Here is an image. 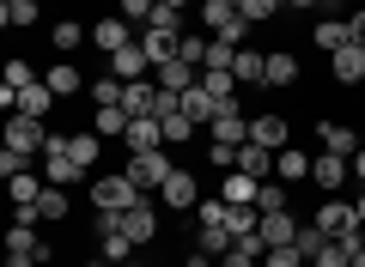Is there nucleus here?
<instances>
[{
    "label": "nucleus",
    "instance_id": "nucleus-1",
    "mask_svg": "<svg viewBox=\"0 0 365 267\" xmlns=\"http://www.w3.org/2000/svg\"><path fill=\"white\" fill-rule=\"evenodd\" d=\"M134 201H146V194L134 189L128 170H122V177H98V182H91V206H98V213H128Z\"/></svg>",
    "mask_w": 365,
    "mask_h": 267
},
{
    "label": "nucleus",
    "instance_id": "nucleus-2",
    "mask_svg": "<svg viewBox=\"0 0 365 267\" xmlns=\"http://www.w3.org/2000/svg\"><path fill=\"white\" fill-rule=\"evenodd\" d=\"M98 255H104V261H116V267L140 255V243L122 231V213H98Z\"/></svg>",
    "mask_w": 365,
    "mask_h": 267
},
{
    "label": "nucleus",
    "instance_id": "nucleus-3",
    "mask_svg": "<svg viewBox=\"0 0 365 267\" xmlns=\"http://www.w3.org/2000/svg\"><path fill=\"white\" fill-rule=\"evenodd\" d=\"M170 146H158V152H128V177H134V189L140 194H153V189H165V177H170Z\"/></svg>",
    "mask_w": 365,
    "mask_h": 267
},
{
    "label": "nucleus",
    "instance_id": "nucleus-4",
    "mask_svg": "<svg viewBox=\"0 0 365 267\" xmlns=\"http://www.w3.org/2000/svg\"><path fill=\"white\" fill-rule=\"evenodd\" d=\"M37 158H43V182H55V189H67V182H91V170H79L73 152H67V134H55L49 152H37Z\"/></svg>",
    "mask_w": 365,
    "mask_h": 267
},
{
    "label": "nucleus",
    "instance_id": "nucleus-5",
    "mask_svg": "<svg viewBox=\"0 0 365 267\" xmlns=\"http://www.w3.org/2000/svg\"><path fill=\"white\" fill-rule=\"evenodd\" d=\"M311 225L323 231V237H353V243H359V206H353V201H323L311 213Z\"/></svg>",
    "mask_w": 365,
    "mask_h": 267
},
{
    "label": "nucleus",
    "instance_id": "nucleus-6",
    "mask_svg": "<svg viewBox=\"0 0 365 267\" xmlns=\"http://www.w3.org/2000/svg\"><path fill=\"white\" fill-rule=\"evenodd\" d=\"M43 261H49V243L37 237V225L6 231V267H43Z\"/></svg>",
    "mask_w": 365,
    "mask_h": 267
},
{
    "label": "nucleus",
    "instance_id": "nucleus-7",
    "mask_svg": "<svg viewBox=\"0 0 365 267\" xmlns=\"http://www.w3.org/2000/svg\"><path fill=\"white\" fill-rule=\"evenodd\" d=\"M49 140H55V134L37 122V115H19V110L6 115V146H13V152H25V158L31 152H49Z\"/></svg>",
    "mask_w": 365,
    "mask_h": 267
},
{
    "label": "nucleus",
    "instance_id": "nucleus-8",
    "mask_svg": "<svg viewBox=\"0 0 365 267\" xmlns=\"http://www.w3.org/2000/svg\"><path fill=\"white\" fill-rule=\"evenodd\" d=\"M207 140H213V146H244V140H250V115H244V103H237V98L225 103L220 115H213Z\"/></svg>",
    "mask_w": 365,
    "mask_h": 267
},
{
    "label": "nucleus",
    "instance_id": "nucleus-9",
    "mask_svg": "<svg viewBox=\"0 0 365 267\" xmlns=\"http://www.w3.org/2000/svg\"><path fill=\"white\" fill-rule=\"evenodd\" d=\"M250 140H256V146H268V152H287V146H292V127H287V115H274V110L250 115Z\"/></svg>",
    "mask_w": 365,
    "mask_h": 267
},
{
    "label": "nucleus",
    "instance_id": "nucleus-10",
    "mask_svg": "<svg viewBox=\"0 0 365 267\" xmlns=\"http://www.w3.org/2000/svg\"><path fill=\"white\" fill-rule=\"evenodd\" d=\"M158 201H165L170 213H195V206H201V189H195V177H189V170H170L165 189H158Z\"/></svg>",
    "mask_w": 365,
    "mask_h": 267
},
{
    "label": "nucleus",
    "instance_id": "nucleus-11",
    "mask_svg": "<svg viewBox=\"0 0 365 267\" xmlns=\"http://www.w3.org/2000/svg\"><path fill=\"white\" fill-rule=\"evenodd\" d=\"M134 37H140V31H134V25H128V19H122V13H116V19L104 13V19H98V25H91V43L104 49V61H110V55H116V49H128Z\"/></svg>",
    "mask_w": 365,
    "mask_h": 267
},
{
    "label": "nucleus",
    "instance_id": "nucleus-12",
    "mask_svg": "<svg viewBox=\"0 0 365 267\" xmlns=\"http://www.w3.org/2000/svg\"><path fill=\"white\" fill-rule=\"evenodd\" d=\"M122 231H128L140 249H146V243H158V206H153V194H146V201H134L128 213H122Z\"/></svg>",
    "mask_w": 365,
    "mask_h": 267
},
{
    "label": "nucleus",
    "instance_id": "nucleus-13",
    "mask_svg": "<svg viewBox=\"0 0 365 267\" xmlns=\"http://www.w3.org/2000/svg\"><path fill=\"white\" fill-rule=\"evenodd\" d=\"M220 110H225V103L213 98V91L201 85V79H195V85H189V91H182V115H189V122H195L201 134H207V127H213V115H220Z\"/></svg>",
    "mask_w": 365,
    "mask_h": 267
},
{
    "label": "nucleus",
    "instance_id": "nucleus-14",
    "mask_svg": "<svg viewBox=\"0 0 365 267\" xmlns=\"http://www.w3.org/2000/svg\"><path fill=\"white\" fill-rule=\"evenodd\" d=\"M347 177H353V158H335V152H317V158H311V182H317L323 194H335Z\"/></svg>",
    "mask_w": 365,
    "mask_h": 267
},
{
    "label": "nucleus",
    "instance_id": "nucleus-15",
    "mask_svg": "<svg viewBox=\"0 0 365 267\" xmlns=\"http://www.w3.org/2000/svg\"><path fill=\"white\" fill-rule=\"evenodd\" d=\"M329 73H335V85H365V43H347L341 55H329Z\"/></svg>",
    "mask_w": 365,
    "mask_h": 267
},
{
    "label": "nucleus",
    "instance_id": "nucleus-16",
    "mask_svg": "<svg viewBox=\"0 0 365 267\" xmlns=\"http://www.w3.org/2000/svg\"><path fill=\"white\" fill-rule=\"evenodd\" d=\"M311 43H317V49H323V55H341V49H347V43H359V37H353V19H317Z\"/></svg>",
    "mask_w": 365,
    "mask_h": 267
},
{
    "label": "nucleus",
    "instance_id": "nucleus-17",
    "mask_svg": "<svg viewBox=\"0 0 365 267\" xmlns=\"http://www.w3.org/2000/svg\"><path fill=\"white\" fill-rule=\"evenodd\" d=\"M110 73H116V79H146V73H153V55H146V43L134 37L128 49H116V55H110Z\"/></svg>",
    "mask_w": 365,
    "mask_h": 267
},
{
    "label": "nucleus",
    "instance_id": "nucleus-18",
    "mask_svg": "<svg viewBox=\"0 0 365 267\" xmlns=\"http://www.w3.org/2000/svg\"><path fill=\"white\" fill-rule=\"evenodd\" d=\"M122 146H128V152H158V146H165V127H158V115H134L128 134H122Z\"/></svg>",
    "mask_w": 365,
    "mask_h": 267
},
{
    "label": "nucleus",
    "instance_id": "nucleus-19",
    "mask_svg": "<svg viewBox=\"0 0 365 267\" xmlns=\"http://www.w3.org/2000/svg\"><path fill=\"white\" fill-rule=\"evenodd\" d=\"M262 85H268V91H292V85H299V55L274 49V55H268V73H262Z\"/></svg>",
    "mask_w": 365,
    "mask_h": 267
},
{
    "label": "nucleus",
    "instance_id": "nucleus-20",
    "mask_svg": "<svg viewBox=\"0 0 365 267\" xmlns=\"http://www.w3.org/2000/svg\"><path fill=\"white\" fill-rule=\"evenodd\" d=\"M232 225H225V219H201V231H195V249L201 255H232Z\"/></svg>",
    "mask_w": 365,
    "mask_h": 267
},
{
    "label": "nucleus",
    "instance_id": "nucleus-21",
    "mask_svg": "<svg viewBox=\"0 0 365 267\" xmlns=\"http://www.w3.org/2000/svg\"><path fill=\"white\" fill-rule=\"evenodd\" d=\"M317 140H323V152H335V158H353V152H359V134L341 127V122H317Z\"/></svg>",
    "mask_w": 365,
    "mask_h": 267
},
{
    "label": "nucleus",
    "instance_id": "nucleus-22",
    "mask_svg": "<svg viewBox=\"0 0 365 267\" xmlns=\"http://www.w3.org/2000/svg\"><path fill=\"white\" fill-rule=\"evenodd\" d=\"M43 85H49V91H55V98H73V91H86V85H91V79H86V73H79V67H73V61H55V67H49V73H43Z\"/></svg>",
    "mask_w": 365,
    "mask_h": 267
},
{
    "label": "nucleus",
    "instance_id": "nucleus-23",
    "mask_svg": "<svg viewBox=\"0 0 365 267\" xmlns=\"http://www.w3.org/2000/svg\"><path fill=\"white\" fill-rule=\"evenodd\" d=\"M256 189H262L256 177H244V170H225V182H220V201H225V206H256Z\"/></svg>",
    "mask_w": 365,
    "mask_h": 267
},
{
    "label": "nucleus",
    "instance_id": "nucleus-24",
    "mask_svg": "<svg viewBox=\"0 0 365 267\" xmlns=\"http://www.w3.org/2000/svg\"><path fill=\"white\" fill-rule=\"evenodd\" d=\"M237 170L256 177V182H268L274 177V152H268V146H256V140H244V146H237Z\"/></svg>",
    "mask_w": 365,
    "mask_h": 267
},
{
    "label": "nucleus",
    "instance_id": "nucleus-25",
    "mask_svg": "<svg viewBox=\"0 0 365 267\" xmlns=\"http://www.w3.org/2000/svg\"><path fill=\"white\" fill-rule=\"evenodd\" d=\"M274 177H280V182H304V177H311V152H304V146L274 152Z\"/></svg>",
    "mask_w": 365,
    "mask_h": 267
},
{
    "label": "nucleus",
    "instance_id": "nucleus-26",
    "mask_svg": "<svg viewBox=\"0 0 365 267\" xmlns=\"http://www.w3.org/2000/svg\"><path fill=\"white\" fill-rule=\"evenodd\" d=\"M153 73H158V85H165V91H177V98H182V91H189V85L201 79L195 67H189V61H177V55H170V61H158Z\"/></svg>",
    "mask_w": 365,
    "mask_h": 267
},
{
    "label": "nucleus",
    "instance_id": "nucleus-27",
    "mask_svg": "<svg viewBox=\"0 0 365 267\" xmlns=\"http://www.w3.org/2000/svg\"><path fill=\"white\" fill-rule=\"evenodd\" d=\"M262 73H268V55L244 43V49H237V61H232V79H237V85H262Z\"/></svg>",
    "mask_w": 365,
    "mask_h": 267
},
{
    "label": "nucleus",
    "instance_id": "nucleus-28",
    "mask_svg": "<svg viewBox=\"0 0 365 267\" xmlns=\"http://www.w3.org/2000/svg\"><path fill=\"white\" fill-rule=\"evenodd\" d=\"M49 103H55V91L37 79V85H25V91L13 98V110H19V115H37V122H43V115H49ZM13 110H6V115H13Z\"/></svg>",
    "mask_w": 365,
    "mask_h": 267
},
{
    "label": "nucleus",
    "instance_id": "nucleus-29",
    "mask_svg": "<svg viewBox=\"0 0 365 267\" xmlns=\"http://www.w3.org/2000/svg\"><path fill=\"white\" fill-rule=\"evenodd\" d=\"M128 122H134V115L122 110V103H104V110L91 115V134H104V140H122V134H128Z\"/></svg>",
    "mask_w": 365,
    "mask_h": 267
},
{
    "label": "nucleus",
    "instance_id": "nucleus-30",
    "mask_svg": "<svg viewBox=\"0 0 365 267\" xmlns=\"http://www.w3.org/2000/svg\"><path fill=\"white\" fill-rule=\"evenodd\" d=\"M67 152H73L79 170H98V158H104V134H67Z\"/></svg>",
    "mask_w": 365,
    "mask_h": 267
},
{
    "label": "nucleus",
    "instance_id": "nucleus-31",
    "mask_svg": "<svg viewBox=\"0 0 365 267\" xmlns=\"http://www.w3.org/2000/svg\"><path fill=\"white\" fill-rule=\"evenodd\" d=\"M299 237V219L292 213H262V243H268V249H280V243H292Z\"/></svg>",
    "mask_w": 365,
    "mask_h": 267
},
{
    "label": "nucleus",
    "instance_id": "nucleus-32",
    "mask_svg": "<svg viewBox=\"0 0 365 267\" xmlns=\"http://www.w3.org/2000/svg\"><path fill=\"white\" fill-rule=\"evenodd\" d=\"M25 85H37V73H31V61H19V55H13V61H6V85H0V103L13 110V98H19Z\"/></svg>",
    "mask_w": 365,
    "mask_h": 267
},
{
    "label": "nucleus",
    "instance_id": "nucleus-33",
    "mask_svg": "<svg viewBox=\"0 0 365 267\" xmlns=\"http://www.w3.org/2000/svg\"><path fill=\"white\" fill-rule=\"evenodd\" d=\"M49 189L43 177H31V170H19V177H6V194H13V206H37V194Z\"/></svg>",
    "mask_w": 365,
    "mask_h": 267
},
{
    "label": "nucleus",
    "instance_id": "nucleus-34",
    "mask_svg": "<svg viewBox=\"0 0 365 267\" xmlns=\"http://www.w3.org/2000/svg\"><path fill=\"white\" fill-rule=\"evenodd\" d=\"M49 43H55V55H61V61H67V55H73L79 43H91V31H86V25H73V19H61V25L49 31Z\"/></svg>",
    "mask_w": 365,
    "mask_h": 267
},
{
    "label": "nucleus",
    "instance_id": "nucleus-35",
    "mask_svg": "<svg viewBox=\"0 0 365 267\" xmlns=\"http://www.w3.org/2000/svg\"><path fill=\"white\" fill-rule=\"evenodd\" d=\"M256 213H292V201H287V189H280V177H268L256 189Z\"/></svg>",
    "mask_w": 365,
    "mask_h": 267
},
{
    "label": "nucleus",
    "instance_id": "nucleus-36",
    "mask_svg": "<svg viewBox=\"0 0 365 267\" xmlns=\"http://www.w3.org/2000/svg\"><path fill=\"white\" fill-rule=\"evenodd\" d=\"M0 25L6 31H25V25H37V0H0Z\"/></svg>",
    "mask_w": 365,
    "mask_h": 267
},
{
    "label": "nucleus",
    "instance_id": "nucleus-37",
    "mask_svg": "<svg viewBox=\"0 0 365 267\" xmlns=\"http://www.w3.org/2000/svg\"><path fill=\"white\" fill-rule=\"evenodd\" d=\"M158 127H165V146H189V140H195V134H201V127L195 122H189V115H165V122H158Z\"/></svg>",
    "mask_w": 365,
    "mask_h": 267
},
{
    "label": "nucleus",
    "instance_id": "nucleus-38",
    "mask_svg": "<svg viewBox=\"0 0 365 267\" xmlns=\"http://www.w3.org/2000/svg\"><path fill=\"white\" fill-rule=\"evenodd\" d=\"M37 213H43V225H55V219H67V189H55V182H49V189L37 194Z\"/></svg>",
    "mask_w": 365,
    "mask_h": 267
},
{
    "label": "nucleus",
    "instance_id": "nucleus-39",
    "mask_svg": "<svg viewBox=\"0 0 365 267\" xmlns=\"http://www.w3.org/2000/svg\"><path fill=\"white\" fill-rule=\"evenodd\" d=\"M91 98H98V110H104V103H122V98H128V79H116V73L91 79Z\"/></svg>",
    "mask_w": 365,
    "mask_h": 267
},
{
    "label": "nucleus",
    "instance_id": "nucleus-40",
    "mask_svg": "<svg viewBox=\"0 0 365 267\" xmlns=\"http://www.w3.org/2000/svg\"><path fill=\"white\" fill-rule=\"evenodd\" d=\"M207 43H213L207 31H201V37H182V43H177V61H189V67L201 73V67H207Z\"/></svg>",
    "mask_w": 365,
    "mask_h": 267
},
{
    "label": "nucleus",
    "instance_id": "nucleus-41",
    "mask_svg": "<svg viewBox=\"0 0 365 267\" xmlns=\"http://www.w3.org/2000/svg\"><path fill=\"white\" fill-rule=\"evenodd\" d=\"M140 31H165V37H182V13H177V6H165V0H158V13L146 19Z\"/></svg>",
    "mask_w": 365,
    "mask_h": 267
},
{
    "label": "nucleus",
    "instance_id": "nucleus-42",
    "mask_svg": "<svg viewBox=\"0 0 365 267\" xmlns=\"http://www.w3.org/2000/svg\"><path fill=\"white\" fill-rule=\"evenodd\" d=\"M237 13L250 19V25H262V19H274V13H287L280 0H237Z\"/></svg>",
    "mask_w": 365,
    "mask_h": 267
},
{
    "label": "nucleus",
    "instance_id": "nucleus-43",
    "mask_svg": "<svg viewBox=\"0 0 365 267\" xmlns=\"http://www.w3.org/2000/svg\"><path fill=\"white\" fill-rule=\"evenodd\" d=\"M262 261H268V267H311V261L299 255V243H280V249H268Z\"/></svg>",
    "mask_w": 365,
    "mask_h": 267
},
{
    "label": "nucleus",
    "instance_id": "nucleus-44",
    "mask_svg": "<svg viewBox=\"0 0 365 267\" xmlns=\"http://www.w3.org/2000/svg\"><path fill=\"white\" fill-rule=\"evenodd\" d=\"M292 243H299V255H304V261H317V249H323V231H317V225H299V237H292Z\"/></svg>",
    "mask_w": 365,
    "mask_h": 267
},
{
    "label": "nucleus",
    "instance_id": "nucleus-45",
    "mask_svg": "<svg viewBox=\"0 0 365 267\" xmlns=\"http://www.w3.org/2000/svg\"><path fill=\"white\" fill-rule=\"evenodd\" d=\"M153 13H158V0H122V19H128V25H146Z\"/></svg>",
    "mask_w": 365,
    "mask_h": 267
},
{
    "label": "nucleus",
    "instance_id": "nucleus-46",
    "mask_svg": "<svg viewBox=\"0 0 365 267\" xmlns=\"http://www.w3.org/2000/svg\"><path fill=\"white\" fill-rule=\"evenodd\" d=\"M237 61V49H232V43H220V37H213L207 43V67H232Z\"/></svg>",
    "mask_w": 365,
    "mask_h": 267
},
{
    "label": "nucleus",
    "instance_id": "nucleus-47",
    "mask_svg": "<svg viewBox=\"0 0 365 267\" xmlns=\"http://www.w3.org/2000/svg\"><path fill=\"white\" fill-rule=\"evenodd\" d=\"M19 170H31V158H25V152H13V146H6V152H0V177H19Z\"/></svg>",
    "mask_w": 365,
    "mask_h": 267
},
{
    "label": "nucleus",
    "instance_id": "nucleus-48",
    "mask_svg": "<svg viewBox=\"0 0 365 267\" xmlns=\"http://www.w3.org/2000/svg\"><path fill=\"white\" fill-rule=\"evenodd\" d=\"M317 13H323V19H341V13H347V0H317Z\"/></svg>",
    "mask_w": 365,
    "mask_h": 267
},
{
    "label": "nucleus",
    "instance_id": "nucleus-49",
    "mask_svg": "<svg viewBox=\"0 0 365 267\" xmlns=\"http://www.w3.org/2000/svg\"><path fill=\"white\" fill-rule=\"evenodd\" d=\"M287 13H317V0H280Z\"/></svg>",
    "mask_w": 365,
    "mask_h": 267
},
{
    "label": "nucleus",
    "instance_id": "nucleus-50",
    "mask_svg": "<svg viewBox=\"0 0 365 267\" xmlns=\"http://www.w3.org/2000/svg\"><path fill=\"white\" fill-rule=\"evenodd\" d=\"M353 177L365 182V146H359V152H353Z\"/></svg>",
    "mask_w": 365,
    "mask_h": 267
},
{
    "label": "nucleus",
    "instance_id": "nucleus-51",
    "mask_svg": "<svg viewBox=\"0 0 365 267\" xmlns=\"http://www.w3.org/2000/svg\"><path fill=\"white\" fill-rule=\"evenodd\" d=\"M353 37L365 43V6H359V13H353Z\"/></svg>",
    "mask_w": 365,
    "mask_h": 267
},
{
    "label": "nucleus",
    "instance_id": "nucleus-52",
    "mask_svg": "<svg viewBox=\"0 0 365 267\" xmlns=\"http://www.w3.org/2000/svg\"><path fill=\"white\" fill-rule=\"evenodd\" d=\"M353 206H359V225H365V182H359V189H353Z\"/></svg>",
    "mask_w": 365,
    "mask_h": 267
},
{
    "label": "nucleus",
    "instance_id": "nucleus-53",
    "mask_svg": "<svg viewBox=\"0 0 365 267\" xmlns=\"http://www.w3.org/2000/svg\"><path fill=\"white\" fill-rule=\"evenodd\" d=\"M165 6H177V13H189V6H201V0H165Z\"/></svg>",
    "mask_w": 365,
    "mask_h": 267
},
{
    "label": "nucleus",
    "instance_id": "nucleus-54",
    "mask_svg": "<svg viewBox=\"0 0 365 267\" xmlns=\"http://www.w3.org/2000/svg\"><path fill=\"white\" fill-rule=\"evenodd\" d=\"M122 267H146V261H140V255H134V261H122Z\"/></svg>",
    "mask_w": 365,
    "mask_h": 267
},
{
    "label": "nucleus",
    "instance_id": "nucleus-55",
    "mask_svg": "<svg viewBox=\"0 0 365 267\" xmlns=\"http://www.w3.org/2000/svg\"><path fill=\"white\" fill-rule=\"evenodd\" d=\"M359 249H365V225H359Z\"/></svg>",
    "mask_w": 365,
    "mask_h": 267
},
{
    "label": "nucleus",
    "instance_id": "nucleus-56",
    "mask_svg": "<svg viewBox=\"0 0 365 267\" xmlns=\"http://www.w3.org/2000/svg\"><path fill=\"white\" fill-rule=\"evenodd\" d=\"M359 146H365V134H359Z\"/></svg>",
    "mask_w": 365,
    "mask_h": 267
}]
</instances>
